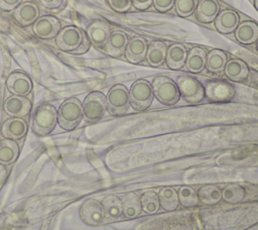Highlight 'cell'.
<instances>
[{
    "label": "cell",
    "instance_id": "1",
    "mask_svg": "<svg viewBox=\"0 0 258 230\" xmlns=\"http://www.w3.org/2000/svg\"><path fill=\"white\" fill-rule=\"evenodd\" d=\"M53 39L59 50L76 55L87 52L91 45L86 32L76 25L61 27Z\"/></svg>",
    "mask_w": 258,
    "mask_h": 230
},
{
    "label": "cell",
    "instance_id": "2",
    "mask_svg": "<svg viewBox=\"0 0 258 230\" xmlns=\"http://www.w3.org/2000/svg\"><path fill=\"white\" fill-rule=\"evenodd\" d=\"M57 124V110L50 103L36 106L31 115L30 127L37 136H46L52 132Z\"/></svg>",
    "mask_w": 258,
    "mask_h": 230
},
{
    "label": "cell",
    "instance_id": "3",
    "mask_svg": "<svg viewBox=\"0 0 258 230\" xmlns=\"http://www.w3.org/2000/svg\"><path fill=\"white\" fill-rule=\"evenodd\" d=\"M83 120L82 102L77 97L66 99L57 109V124L63 130L75 129Z\"/></svg>",
    "mask_w": 258,
    "mask_h": 230
},
{
    "label": "cell",
    "instance_id": "4",
    "mask_svg": "<svg viewBox=\"0 0 258 230\" xmlns=\"http://www.w3.org/2000/svg\"><path fill=\"white\" fill-rule=\"evenodd\" d=\"M153 96L161 104L172 106L180 99V94L176 83L165 76H158L153 79L151 83Z\"/></svg>",
    "mask_w": 258,
    "mask_h": 230
},
{
    "label": "cell",
    "instance_id": "5",
    "mask_svg": "<svg viewBox=\"0 0 258 230\" xmlns=\"http://www.w3.org/2000/svg\"><path fill=\"white\" fill-rule=\"evenodd\" d=\"M82 110L87 122L99 121L107 111L106 96L100 91L90 92L82 102Z\"/></svg>",
    "mask_w": 258,
    "mask_h": 230
},
{
    "label": "cell",
    "instance_id": "6",
    "mask_svg": "<svg viewBox=\"0 0 258 230\" xmlns=\"http://www.w3.org/2000/svg\"><path fill=\"white\" fill-rule=\"evenodd\" d=\"M107 111L114 116L128 112L130 106L129 90L122 84H116L110 88L106 95Z\"/></svg>",
    "mask_w": 258,
    "mask_h": 230
},
{
    "label": "cell",
    "instance_id": "7",
    "mask_svg": "<svg viewBox=\"0 0 258 230\" xmlns=\"http://www.w3.org/2000/svg\"><path fill=\"white\" fill-rule=\"evenodd\" d=\"M153 97L151 84L144 79L135 81L130 87V105L137 111H143L149 108V106L152 104Z\"/></svg>",
    "mask_w": 258,
    "mask_h": 230
},
{
    "label": "cell",
    "instance_id": "8",
    "mask_svg": "<svg viewBox=\"0 0 258 230\" xmlns=\"http://www.w3.org/2000/svg\"><path fill=\"white\" fill-rule=\"evenodd\" d=\"M176 85L180 96L189 104H198L205 99V87L192 76L182 75L177 78Z\"/></svg>",
    "mask_w": 258,
    "mask_h": 230
},
{
    "label": "cell",
    "instance_id": "9",
    "mask_svg": "<svg viewBox=\"0 0 258 230\" xmlns=\"http://www.w3.org/2000/svg\"><path fill=\"white\" fill-rule=\"evenodd\" d=\"M205 96L212 102H228L234 98L235 89L226 81L214 80L206 85Z\"/></svg>",
    "mask_w": 258,
    "mask_h": 230
},
{
    "label": "cell",
    "instance_id": "10",
    "mask_svg": "<svg viewBox=\"0 0 258 230\" xmlns=\"http://www.w3.org/2000/svg\"><path fill=\"white\" fill-rule=\"evenodd\" d=\"M60 21L52 15L39 16L32 24L33 33L40 39H53L60 30Z\"/></svg>",
    "mask_w": 258,
    "mask_h": 230
},
{
    "label": "cell",
    "instance_id": "11",
    "mask_svg": "<svg viewBox=\"0 0 258 230\" xmlns=\"http://www.w3.org/2000/svg\"><path fill=\"white\" fill-rule=\"evenodd\" d=\"M82 221L91 226L101 225L106 221L101 202L94 198L87 199L80 208Z\"/></svg>",
    "mask_w": 258,
    "mask_h": 230
},
{
    "label": "cell",
    "instance_id": "12",
    "mask_svg": "<svg viewBox=\"0 0 258 230\" xmlns=\"http://www.w3.org/2000/svg\"><path fill=\"white\" fill-rule=\"evenodd\" d=\"M6 89L11 95L28 96L32 91V81L30 77L22 71H14L8 75L5 81Z\"/></svg>",
    "mask_w": 258,
    "mask_h": 230
},
{
    "label": "cell",
    "instance_id": "13",
    "mask_svg": "<svg viewBox=\"0 0 258 230\" xmlns=\"http://www.w3.org/2000/svg\"><path fill=\"white\" fill-rule=\"evenodd\" d=\"M11 16L17 24L23 27H27L32 25L40 16L39 7L33 1L21 2L14 10L11 11Z\"/></svg>",
    "mask_w": 258,
    "mask_h": 230
},
{
    "label": "cell",
    "instance_id": "14",
    "mask_svg": "<svg viewBox=\"0 0 258 230\" xmlns=\"http://www.w3.org/2000/svg\"><path fill=\"white\" fill-rule=\"evenodd\" d=\"M31 109V101L24 96L11 95L7 97L3 103V111L9 117L24 118L29 115Z\"/></svg>",
    "mask_w": 258,
    "mask_h": 230
},
{
    "label": "cell",
    "instance_id": "15",
    "mask_svg": "<svg viewBox=\"0 0 258 230\" xmlns=\"http://www.w3.org/2000/svg\"><path fill=\"white\" fill-rule=\"evenodd\" d=\"M28 131V123L21 117H9L3 121L0 126V132L3 138L12 140L22 139Z\"/></svg>",
    "mask_w": 258,
    "mask_h": 230
},
{
    "label": "cell",
    "instance_id": "16",
    "mask_svg": "<svg viewBox=\"0 0 258 230\" xmlns=\"http://www.w3.org/2000/svg\"><path fill=\"white\" fill-rule=\"evenodd\" d=\"M85 32L91 44L101 47V46H104L105 43L107 42L112 30L109 23L98 19V20L92 21L88 25Z\"/></svg>",
    "mask_w": 258,
    "mask_h": 230
},
{
    "label": "cell",
    "instance_id": "17",
    "mask_svg": "<svg viewBox=\"0 0 258 230\" xmlns=\"http://www.w3.org/2000/svg\"><path fill=\"white\" fill-rule=\"evenodd\" d=\"M147 47L148 44L144 37L134 36L129 39L124 55L130 64L138 65L145 60Z\"/></svg>",
    "mask_w": 258,
    "mask_h": 230
},
{
    "label": "cell",
    "instance_id": "18",
    "mask_svg": "<svg viewBox=\"0 0 258 230\" xmlns=\"http://www.w3.org/2000/svg\"><path fill=\"white\" fill-rule=\"evenodd\" d=\"M216 29L223 34H229L236 30L240 23L239 14L232 9H224L219 12L214 20Z\"/></svg>",
    "mask_w": 258,
    "mask_h": 230
},
{
    "label": "cell",
    "instance_id": "19",
    "mask_svg": "<svg viewBox=\"0 0 258 230\" xmlns=\"http://www.w3.org/2000/svg\"><path fill=\"white\" fill-rule=\"evenodd\" d=\"M128 35L122 30H114L111 32L107 42L104 45L106 53L112 58H119L124 54L128 44Z\"/></svg>",
    "mask_w": 258,
    "mask_h": 230
},
{
    "label": "cell",
    "instance_id": "20",
    "mask_svg": "<svg viewBox=\"0 0 258 230\" xmlns=\"http://www.w3.org/2000/svg\"><path fill=\"white\" fill-rule=\"evenodd\" d=\"M220 12L218 0H200L195 11L196 19L205 24L214 22Z\"/></svg>",
    "mask_w": 258,
    "mask_h": 230
},
{
    "label": "cell",
    "instance_id": "21",
    "mask_svg": "<svg viewBox=\"0 0 258 230\" xmlns=\"http://www.w3.org/2000/svg\"><path fill=\"white\" fill-rule=\"evenodd\" d=\"M187 56V49L181 43H172L167 46L165 64L170 70L178 71L184 67Z\"/></svg>",
    "mask_w": 258,
    "mask_h": 230
},
{
    "label": "cell",
    "instance_id": "22",
    "mask_svg": "<svg viewBox=\"0 0 258 230\" xmlns=\"http://www.w3.org/2000/svg\"><path fill=\"white\" fill-rule=\"evenodd\" d=\"M235 38L242 44H252L258 40V24L252 20L240 22L234 31Z\"/></svg>",
    "mask_w": 258,
    "mask_h": 230
},
{
    "label": "cell",
    "instance_id": "23",
    "mask_svg": "<svg viewBox=\"0 0 258 230\" xmlns=\"http://www.w3.org/2000/svg\"><path fill=\"white\" fill-rule=\"evenodd\" d=\"M207 51L205 48L200 46H195L187 51V56L185 61L186 71L192 74H199L203 72L206 68L207 62Z\"/></svg>",
    "mask_w": 258,
    "mask_h": 230
},
{
    "label": "cell",
    "instance_id": "24",
    "mask_svg": "<svg viewBox=\"0 0 258 230\" xmlns=\"http://www.w3.org/2000/svg\"><path fill=\"white\" fill-rule=\"evenodd\" d=\"M167 45L161 40H153L149 43L145 60L153 68H158L165 63Z\"/></svg>",
    "mask_w": 258,
    "mask_h": 230
},
{
    "label": "cell",
    "instance_id": "25",
    "mask_svg": "<svg viewBox=\"0 0 258 230\" xmlns=\"http://www.w3.org/2000/svg\"><path fill=\"white\" fill-rule=\"evenodd\" d=\"M225 76L233 82H243L249 76V68L245 62L240 59L228 60L225 69Z\"/></svg>",
    "mask_w": 258,
    "mask_h": 230
},
{
    "label": "cell",
    "instance_id": "26",
    "mask_svg": "<svg viewBox=\"0 0 258 230\" xmlns=\"http://www.w3.org/2000/svg\"><path fill=\"white\" fill-rule=\"evenodd\" d=\"M122 204V215L128 219H134L142 211L140 196L134 192H128L123 195L121 198Z\"/></svg>",
    "mask_w": 258,
    "mask_h": 230
},
{
    "label": "cell",
    "instance_id": "27",
    "mask_svg": "<svg viewBox=\"0 0 258 230\" xmlns=\"http://www.w3.org/2000/svg\"><path fill=\"white\" fill-rule=\"evenodd\" d=\"M19 151L17 141L8 138L0 139V163L4 165L12 164L18 158Z\"/></svg>",
    "mask_w": 258,
    "mask_h": 230
},
{
    "label": "cell",
    "instance_id": "28",
    "mask_svg": "<svg viewBox=\"0 0 258 230\" xmlns=\"http://www.w3.org/2000/svg\"><path fill=\"white\" fill-rule=\"evenodd\" d=\"M106 220L115 221L122 216L121 198L116 195H107L101 201Z\"/></svg>",
    "mask_w": 258,
    "mask_h": 230
},
{
    "label": "cell",
    "instance_id": "29",
    "mask_svg": "<svg viewBox=\"0 0 258 230\" xmlns=\"http://www.w3.org/2000/svg\"><path fill=\"white\" fill-rule=\"evenodd\" d=\"M199 202L206 206H214L222 200L221 189L212 184L204 185L197 191Z\"/></svg>",
    "mask_w": 258,
    "mask_h": 230
},
{
    "label": "cell",
    "instance_id": "30",
    "mask_svg": "<svg viewBox=\"0 0 258 230\" xmlns=\"http://www.w3.org/2000/svg\"><path fill=\"white\" fill-rule=\"evenodd\" d=\"M228 62V56L222 49L214 48L207 53L206 68L209 72L219 74L224 72L225 66Z\"/></svg>",
    "mask_w": 258,
    "mask_h": 230
},
{
    "label": "cell",
    "instance_id": "31",
    "mask_svg": "<svg viewBox=\"0 0 258 230\" xmlns=\"http://www.w3.org/2000/svg\"><path fill=\"white\" fill-rule=\"evenodd\" d=\"M158 199L160 208L164 211H174L177 209L179 202L177 197V191L171 187L161 188L158 193Z\"/></svg>",
    "mask_w": 258,
    "mask_h": 230
},
{
    "label": "cell",
    "instance_id": "32",
    "mask_svg": "<svg viewBox=\"0 0 258 230\" xmlns=\"http://www.w3.org/2000/svg\"><path fill=\"white\" fill-rule=\"evenodd\" d=\"M222 200L228 204H238L242 202L246 196L245 189L236 183L226 185L222 190Z\"/></svg>",
    "mask_w": 258,
    "mask_h": 230
},
{
    "label": "cell",
    "instance_id": "33",
    "mask_svg": "<svg viewBox=\"0 0 258 230\" xmlns=\"http://www.w3.org/2000/svg\"><path fill=\"white\" fill-rule=\"evenodd\" d=\"M177 197L179 204L184 208L196 207L200 204L197 191L190 186H180L177 190Z\"/></svg>",
    "mask_w": 258,
    "mask_h": 230
},
{
    "label": "cell",
    "instance_id": "34",
    "mask_svg": "<svg viewBox=\"0 0 258 230\" xmlns=\"http://www.w3.org/2000/svg\"><path fill=\"white\" fill-rule=\"evenodd\" d=\"M140 203L142 211L146 214H154L160 209L158 195L152 190L142 193V195L140 196Z\"/></svg>",
    "mask_w": 258,
    "mask_h": 230
},
{
    "label": "cell",
    "instance_id": "35",
    "mask_svg": "<svg viewBox=\"0 0 258 230\" xmlns=\"http://www.w3.org/2000/svg\"><path fill=\"white\" fill-rule=\"evenodd\" d=\"M200 0H175L174 9L178 16L188 17L196 11Z\"/></svg>",
    "mask_w": 258,
    "mask_h": 230
},
{
    "label": "cell",
    "instance_id": "36",
    "mask_svg": "<svg viewBox=\"0 0 258 230\" xmlns=\"http://www.w3.org/2000/svg\"><path fill=\"white\" fill-rule=\"evenodd\" d=\"M109 7L118 13L128 12L132 7V0H106Z\"/></svg>",
    "mask_w": 258,
    "mask_h": 230
},
{
    "label": "cell",
    "instance_id": "37",
    "mask_svg": "<svg viewBox=\"0 0 258 230\" xmlns=\"http://www.w3.org/2000/svg\"><path fill=\"white\" fill-rule=\"evenodd\" d=\"M175 0H153L154 8L159 12H167L174 6Z\"/></svg>",
    "mask_w": 258,
    "mask_h": 230
},
{
    "label": "cell",
    "instance_id": "38",
    "mask_svg": "<svg viewBox=\"0 0 258 230\" xmlns=\"http://www.w3.org/2000/svg\"><path fill=\"white\" fill-rule=\"evenodd\" d=\"M40 5L49 10H57L66 5V0H38Z\"/></svg>",
    "mask_w": 258,
    "mask_h": 230
},
{
    "label": "cell",
    "instance_id": "39",
    "mask_svg": "<svg viewBox=\"0 0 258 230\" xmlns=\"http://www.w3.org/2000/svg\"><path fill=\"white\" fill-rule=\"evenodd\" d=\"M21 2L22 0H0V9L3 11H12Z\"/></svg>",
    "mask_w": 258,
    "mask_h": 230
},
{
    "label": "cell",
    "instance_id": "40",
    "mask_svg": "<svg viewBox=\"0 0 258 230\" xmlns=\"http://www.w3.org/2000/svg\"><path fill=\"white\" fill-rule=\"evenodd\" d=\"M153 0H132V5L138 10H146L152 5Z\"/></svg>",
    "mask_w": 258,
    "mask_h": 230
},
{
    "label": "cell",
    "instance_id": "41",
    "mask_svg": "<svg viewBox=\"0 0 258 230\" xmlns=\"http://www.w3.org/2000/svg\"><path fill=\"white\" fill-rule=\"evenodd\" d=\"M7 178V169L6 166L2 163H0V184H2Z\"/></svg>",
    "mask_w": 258,
    "mask_h": 230
},
{
    "label": "cell",
    "instance_id": "42",
    "mask_svg": "<svg viewBox=\"0 0 258 230\" xmlns=\"http://www.w3.org/2000/svg\"><path fill=\"white\" fill-rule=\"evenodd\" d=\"M254 6L258 10V0H254Z\"/></svg>",
    "mask_w": 258,
    "mask_h": 230
},
{
    "label": "cell",
    "instance_id": "43",
    "mask_svg": "<svg viewBox=\"0 0 258 230\" xmlns=\"http://www.w3.org/2000/svg\"><path fill=\"white\" fill-rule=\"evenodd\" d=\"M256 43H257V49H258V40H257V42H256Z\"/></svg>",
    "mask_w": 258,
    "mask_h": 230
}]
</instances>
